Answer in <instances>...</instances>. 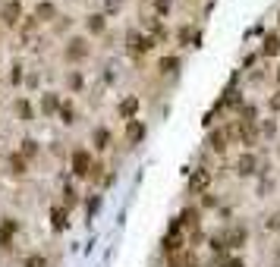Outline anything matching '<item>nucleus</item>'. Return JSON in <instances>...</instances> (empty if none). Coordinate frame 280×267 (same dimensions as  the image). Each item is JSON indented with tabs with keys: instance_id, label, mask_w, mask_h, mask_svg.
<instances>
[{
	"instance_id": "obj_7",
	"label": "nucleus",
	"mask_w": 280,
	"mask_h": 267,
	"mask_svg": "<svg viewBox=\"0 0 280 267\" xmlns=\"http://www.w3.org/2000/svg\"><path fill=\"white\" fill-rule=\"evenodd\" d=\"M192 254L189 251H170V267H192Z\"/></svg>"
},
{
	"instance_id": "obj_3",
	"label": "nucleus",
	"mask_w": 280,
	"mask_h": 267,
	"mask_svg": "<svg viewBox=\"0 0 280 267\" xmlns=\"http://www.w3.org/2000/svg\"><path fill=\"white\" fill-rule=\"evenodd\" d=\"M88 170H91V157L85 151H76L73 154V173L76 176H88Z\"/></svg>"
},
{
	"instance_id": "obj_5",
	"label": "nucleus",
	"mask_w": 280,
	"mask_h": 267,
	"mask_svg": "<svg viewBox=\"0 0 280 267\" xmlns=\"http://www.w3.org/2000/svg\"><path fill=\"white\" fill-rule=\"evenodd\" d=\"M66 57H69V60H85V57H88V44H85L82 38L69 41V48H66Z\"/></svg>"
},
{
	"instance_id": "obj_23",
	"label": "nucleus",
	"mask_w": 280,
	"mask_h": 267,
	"mask_svg": "<svg viewBox=\"0 0 280 267\" xmlns=\"http://www.w3.org/2000/svg\"><path fill=\"white\" fill-rule=\"evenodd\" d=\"M267 229H280V211H274L267 217Z\"/></svg>"
},
{
	"instance_id": "obj_15",
	"label": "nucleus",
	"mask_w": 280,
	"mask_h": 267,
	"mask_svg": "<svg viewBox=\"0 0 280 267\" xmlns=\"http://www.w3.org/2000/svg\"><path fill=\"white\" fill-rule=\"evenodd\" d=\"M51 223H54L57 229L66 226V211H63V207H54V211H51Z\"/></svg>"
},
{
	"instance_id": "obj_32",
	"label": "nucleus",
	"mask_w": 280,
	"mask_h": 267,
	"mask_svg": "<svg viewBox=\"0 0 280 267\" xmlns=\"http://www.w3.org/2000/svg\"><path fill=\"white\" fill-rule=\"evenodd\" d=\"M277 258H280V251H277Z\"/></svg>"
},
{
	"instance_id": "obj_4",
	"label": "nucleus",
	"mask_w": 280,
	"mask_h": 267,
	"mask_svg": "<svg viewBox=\"0 0 280 267\" xmlns=\"http://www.w3.org/2000/svg\"><path fill=\"white\" fill-rule=\"evenodd\" d=\"M255 167H258V160H255L252 151H246V154H242V157L236 160V173H242V176H252Z\"/></svg>"
},
{
	"instance_id": "obj_14",
	"label": "nucleus",
	"mask_w": 280,
	"mask_h": 267,
	"mask_svg": "<svg viewBox=\"0 0 280 267\" xmlns=\"http://www.w3.org/2000/svg\"><path fill=\"white\" fill-rule=\"evenodd\" d=\"M205 185H208V173L202 170V173H195V176H192V182H189V189H192V192H202Z\"/></svg>"
},
{
	"instance_id": "obj_21",
	"label": "nucleus",
	"mask_w": 280,
	"mask_h": 267,
	"mask_svg": "<svg viewBox=\"0 0 280 267\" xmlns=\"http://www.w3.org/2000/svg\"><path fill=\"white\" fill-rule=\"evenodd\" d=\"M60 117H63V123H73V117H76L73 104H63V107H60Z\"/></svg>"
},
{
	"instance_id": "obj_29",
	"label": "nucleus",
	"mask_w": 280,
	"mask_h": 267,
	"mask_svg": "<svg viewBox=\"0 0 280 267\" xmlns=\"http://www.w3.org/2000/svg\"><path fill=\"white\" fill-rule=\"evenodd\" d=\"M170 10V0H158V13H167Z\"/></svg>"
},
{
	"instance_id": "obj_28",
	"label": "nucleus",
	"mask_w": 280,
	"mask_h": 267,
	"mask_svg": "<svg viewBox=\"0 0 280 267\" xmlns=\"http://www.w3.org/2000/svg\"><path fill=\"white\" fill-rule=\"evenodd\" d=\"M224 267H246V264H242V258H227Z\"/></svg>"
},
{
	"instance_id": "obj_20",
	"label": "nucleus",
	"mask_w": 280,
	"mask_h": 267,
	"mask_svg": "<svg viewBox=\"0 0 280 267\" xmlns=\"http://www.w3.org/2000/svg\"><path fill=\"white\" fill-rule=\"evenodd\" d=\"M16 113H19L22 120H32V104H29V101H19V104H16Z\"/></svg>"
},
{
	"instance_id": "obj_1",
	"label": "nucleus",
	"mask_w": 280,
	"mask_h": 267,
	"mask_svg": "<svg viewBox=\"0 0 280 267\" xmlns=\"http://www.w3.org/2000/svg\"><path fill=\"white\" fill-rule=\"evenodd\" d=\"M224 132H227V138H239L242 145H252L255 135H258V129H255V120H233Z\"/></svg>"
},
{
	"instance_id": "obj_10",
	"label": "nucleus",
	"mask_w": 280,
	"mask_h": 267,
	"mask_svg": "<svg viewBox=\"0 0 280 267\" xmlns=\"http://www.w3.org/2000/svg\"><path fill=\"white\" fill-rule=\"evenodd\" d=\"M158 69H161V73H173V69H180V57H161Z\"/></svg>"
},
{
	"instance_id": "obj_12",
	"label": "nucleus",
	"mask_w": 280,
	"mask_h": 267,
	"mask_svg": "<svg viewBox=\"0 0 280 267\" xmlns=\"http://www.w3.org/2000/svg\"><path fill=\"white\" fill-rule=\"evenodd\" d=\"M41 110L51 117V113H57V110H60V101H57L54 95H44V101H41Z\"/></svg>"
},
{
	"instance_id": "obj_2",
	"label": "nucleus",
	"mask_w": 280,
	"mask_h": 267,
	"mask_svg": "<svg viewBox=\"0 0 280 267\" xmlns=\"http://www.w3.org/2000/svg\"><path fill=\"white\" fill-rule=\"evenodd\" d=\"M0 19H4V26H16V22L22 19L19 0H4V7H0Z\"/></svg>"
},
{
	"instance_id": "obj_31",
	"label": "nucleus",
	"mask_w": 280,
	"mask_h": 267,
	"mask_svg": "<svg viewBox=\"0 0 280 267\" xmlns=\"http://www.w3.org/2000/svg\"><path fill=\"white\" fill-rule=\"evenodd\" d=\"M271 110H280V98H271Z\"/></svg>"
},
{
	"instance_id": "obj_22",
	"label": "nucleus",
	"mask_w": 280,
	"mask_h": 267,
	"mask_svg": "<svg viewBox=\"0 0 280 267\" xmlns=\"http://www.w3.org/2000/svg\"><path fill=\"white\" fill-rule=\"evenodd\" d=\"M26 267H48V261H44L41 254H32V258L26 261Z\"/></svg>"
},
{
	"instance_id": "obj_8",
	"label": "nucleus",
	"mask_w": 280,
	"mask_h": 267,
	"mask_svg": "<svg viewBox=\"0 0 280 267\" xmlns=\"http://www.w3.org/2000/svg\"><path fill=\"white\" fill-rule=\"evenodd\" d=\"M35 16H38L41 22H48V19H54V16H57V7L44 0V4H38V13H35Z\"/></svg>"
},
{
	"instance_id": "obj_33",
	"label": "nucleus",
	"mask_w": 280,
	"mask_h": 267,
	"mask_svg": "<svg viewBox=\"0 0 280 267\" xmlns=\"http://www.w3.org/2000/svg\"><path fill=\"white\" fill-rule=\"evenodd\" d=\"M277 79H280V73H277Z\"/></svg>"
},
{
	"instance_id": "obj_25",
	"label": "nucleus",
	"mask_w": 280,
	"mask_h": 267,
	"mask_svg": "<svg viewBox=\"0 0 280 267\" xmlns=\"http://www.w3.org/2000/svg\"><path fill=\"white\" fill-rule=\"evenodd\" d=\"M13 173H26V160L22 157H13Z\"/></svg>"
},
{
	"instance_id": "obj_26",
	"label": "nucleus",
	"mask_w": 280,
	"mask_h": 267,
	"mask_svg": "<svg viewBox=\"0 0 280 267\" xmlns=\"http://www.w3.org/2000/svg\"><path fill=\"white\" fill-rule=\"evenodd\" d=\"M227 104H233V107H239V95H236V91H227Z\"/></svg>"
},
{
	"instance_id": "obj_19",
	"label": "nucleus",
	"mask_w": 280,
	"mask_h": 267,
	"mask_svg": "<svg viewBox=\"0 0 280 267\" xmlns=\"http://www.w3.org/2000/svg\"><path fill=\"white\" fill-rule=\"evenodd\" d=\"M211 148H214V151H224V148H227V132H214V135H211Z\"/></svg>"
},
{
	"instance_id": "obj_18",
	"label": "nucleus",
	"mask_w": 280,
	"mask_h": 267,
	"mask_svg": "<svg viewBox=\"0 0 280 267\" xmlns=\"http://www.w3.org/2000/svg\"><path fill=\"white\" fill-rule=\"evenodd\" d=\"M13 229H16L13 220H10L7 226H0V245H10V236H13Z\"/></svg>"
},
{
	"instance_id": "obj_24",
	"label": "nucleus",
	"mask_w": 280,
	"mask_h": 267,
	"mask_svg": "<svg viewBox=\"0 0 280 267\" xmlns=\"http://www.w3.org/2000/svg\"><path fill=\"white\" fill-rule=\"evenodd\" d=\"M35 151H38V148H35V142H29V138H26V142H22V154H26V157H32Z\"/></svg>"
},
{
	"instance_id": "obj_13",
	"label": "nucleus",
	"mask_w": 280,
	"mask_h": 267,
	"mask_svg": "<svg viewBox=\"0 0 280 267\" xmlns=\"http://www.w3.org/2000/svg\"><path fill=\"white\" fill-rule=\"evenodd\" d=\"M135 110H138V101H135V98H126V101L120 104V117H132Z\"/></svg>"
},
{
	"instance_id": "obj_6",
	"label": "nucleus",
	"mask_w": 280,
	"mask_h": 267,
	"mask_svg": "<svg viewBox=\"0 0 280 267\" xmlns=\"http://www.w3.org/2000/svg\"><path fill=\"white\" fill-rule=\"evenodd\" d=\"M227 245H233V248H239V245H246V229H242V226H233L230 229V233H227Z\"/></svg>"
},
{
	"instance_id": "obj_11",
	"label": "nucleus",
	"mask_w": 280,
	"mask_h": 267,
	"mask_svg": "<svg viewBox=\"0 0 280 267\" xmlns=\"http://www.w3.org/2000/svg\"><path fill=\"white\" fill-rule=\"evenodd\" d=\"M142 135H145L142 123H129V126H126V138H129V142H142Z\"/></svg>"
},
{
	"instance_id": "obj_17",
	"label": "nucleus",
	"mask_w": 280,
	"mask_h": 267,
	"mask_svg": "<svg viewBox=\"0 0 280 267\" xmlns=\"http://www.w3.org/2000/svg\"><path fill=\"white\" fill-rule=\"evenodd\" d=\"M107 145H110V132H107V129H95V148L104 151Z\"/></svg>"
},
{
	"instance_id": "obj_16",
	"label": "nucleus",
	"mask_w": 280,
	"mask_h": 267,
	"mask_svg": "<svg viewBox=\"0 0 280 267\" xmlns=\"http://www.w3.org/2000/svg\"><path fill=\"white\" fill-rule=\"evenodd\" d=\"M264 54H267V57L280 54V38H277V35H267V41H264Z\"/></svg>"
},
{
	"instance_id": "obj_9",
	"label": "nucleus",
	"mask_w": 280,
	"mask_h": 267,
	"mask_svg": "<svg viewBox=\"0 0 280 267\" xmlns=\"http://www.w3.org/2000/svg\"><path fill=\"white\" fill-rule=\"evenodd\" d=\"M104 26H107V16H101V13L88 16V29L95 32V35H101V32H104Z\"/></svg>"
},
{
	"instance_id": "obj_27",
	"label": "nucleus",
	"mask_w": 280,
	"mask_h": 267,
	"mask_svg": "<svg viewBox=\"0 0 280 267\" xmlns=\"http://www.w3.org/2000/svg\"><path fill=\"white\" fill-rule=\"evenodd\" d=\"M10 79H13V82L19 85V82H22V66H13V76H10Z\"/></svg>"
},
{
	"instance_id": "obj_30",
	"label": "nucleus",
	"mask_w": 280,
	"mask_h": 267,
	"mask_svg": "<svg viewBox=\"0 0 280 267\" xmlns=\"http://www.w3.org/2000/svg\"><path fill=\"white\" fill-rule=\"evenodd\" d=\"M120 10V0H107V13H116Z\"/></svg>"
}]
</instances>
